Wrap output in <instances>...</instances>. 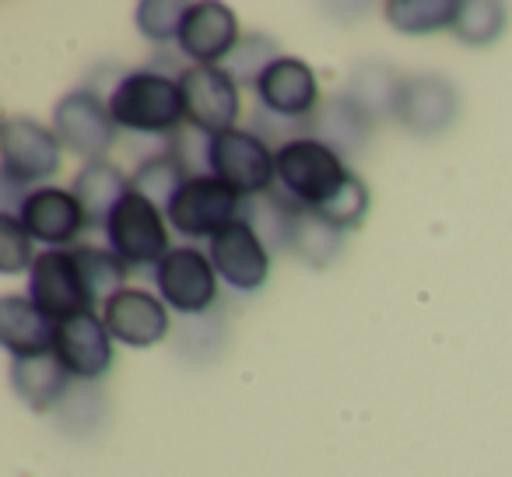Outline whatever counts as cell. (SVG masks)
Listing matches in <instances>:
<instances>
[{
  "label": "cell",
  "instance_id": "1",
  "mask_svg": "<svg viewBox=\"0 0 512 477\" xmlns=\"http://www.w3.org/2000/svg\"><path fill=\"white\" fill-rule=\"evenodd\" d=\"M106 102L116 127L137 137H169L172 141L186 120L183 85L158 67L123 74L113 92L106 95Z\"/></svg>",
  "mask_w": 512,
  "mask_h": 477
},
{
  "label": "cell",
  "instance_id": "2",
  "mask_svg": "<svg viewBox=\"0 0 512 477\" xmlns=\"http://www.w3.org/2000/svg\"><path fill=\"white\" fill-rule=\"evenodd\" d=\"M274 155H278V193L302 211H320L323 204H330L351 176L341 151L313 134L288 137L274 148Z\"/></svg>",
  "mask_w": 512,
  "mask_h": 477
},
{
  "label": "cell",
  "instance_id": "3",
  "mask_svg": "<svg viewBox=\"0 0 512 477\" xmlns=\"http://www.w3.org/2000/svg\"><path fill=\"white\" fill-rule=\"evenodd\" d=\"M64 165V144L57 130L43 127L32 116H8L0 127V183L4 193L15 197V190H36L46 186Z\"/></svg>",
  "mask_w": 512,
  "mask_h": 477
},
{
  "label": "cell",
  "instance_id": "4",
  "mask_svg": "<svg viewBox=\"0 0 512 477\" xmlns=\"http://www.w3.org/2000/svg\"><path fill=\"white\" fill-rule=\"evenodd\" d=\"M207 172L228 183L242 200L278 190V155L256 130H221L207 141Z\"/></svg>",
  "mask_w": 512,
  "mask_h": 477
},
{
  "label": "cell",
  "instance_id": "5",
  "mask_svg": "<svg viewBox=\"0 0 512 477\" xmlns=\"http://www.w3.org/2000/svg\"><path fill=\"white\" fill-rule=\"evenodd\" d=\"M106 243L127 267H151L155 271L169 257V218L158 204L130 190L106 225Z\"/></svg>",
  "mask_w": 512,
  "mask_h": 477
},
{
  "label": "cell",
  "instance_id": "6",
  "mask_svg": "<svg viewBox=\"0 0 512 477\" xmlns=\"http://www.w3.org/2000/svg\"><path fill=\"white\" fill-rule=\"evenodd\" d=\"M242 204L246 200L232 186L204 172V176H190L179 186L172 204L165 207V218L183 239H214L221 228L242 218Z\"/></svg>",
  "mask_w": 512,
  "mask_h": 477
},
{
  "label": "cell",
  "instance_id": "7",
  "mask_svg": "<svg viewBox=\"0 0 512 477\" xmlns=\"http://www.w3.org/2000/svg\"><path fill=\"white\" fill-rule=\"evenodd\" d=\"M53 130L60 144L88 162H106L116 144V120L95 88H74L53 106Z\"/></svg>",
  "mask_w": 512,
  "mask_h": 477
},
{
  "label": "cell",
  "instance_id": "8",
  "mask_svg": "<svg viewBox=\"0 0 512 477\" xmlns=\"http://www.w3.org/2000/svg\"><path fill=\"white\" fill-rule=\"evenodd\" d=\"M158 299L183 316H204L218 302V271L197 246H172L169 257L151 271Z\"/></svg>",
  "mask_w": 512,
  "mask_h": 477
},
{
  "label": "cell",
  "instance_id": "9",
  "mask_svg": "<svg viewBox=\"0 0 512 477\" xmlns=\"http://www.w3.org/2000/svg\"><path fill=\"white\" fill-rule=\"evenodd\" d=\"M29 299L43 309L50 320L64 323L71 316L95 313V302L88 295L85 274L71 250H43L29 271Z\"/></svg>",
  "mask_w": 512,
  "mask_h": 477
},
{
  "label": "cell",
  "instance_id": "10",
  "mask_svg": "<svg viewBox=\"0 0 512 477\" xmlns=\"http://www.w3.org/2000/svg\"><path fill=\"white\" fill-rule=\"evenodd\" d=\"M179 85H183L186 99V123L200 134L214 137L221 130H232L239 120V85L225 67H197L186 64L179 71Z\"/></svg>",
  "mask_w": 512,
  "mask_h": 477
},
{
  "label": "cell",
  "instance_id": "11",
  "mask_svg": "<svg viewBox=\"0 0 512 477\" xmlns=\"http://www.w3.org/2000/svg\"><path fill=\"white\" fill-rule=\"evenodd\" d=\"M207 257H211L218 278L235 292L253 295L271 278V250L246 218L221 228L207 246Z\"/></svg>",
  "mask_w": 512,
  "mask_h": 477
},
{
  "label": "cell",
  "instance_id": "12",
  "mask_svg": "<svg viewBox=\"0 0 512 477\" xmlns=\"http://www.w3.org/2000/svg\"><path fill=\"white\" fill-rule=\"evenodd\" d=\"M11 214L22 218L32 239L46 243V250H71L74 239L88 228L85 207L74 197V190H64V186H36Z\"/></svg>",
  "mask_w": 512,
  "mask_h": 477
},
{
  "label": "cell",
  "instance_id": "13",
  "mask_svg": "<svg viewBox=\"0 0 512 477\" xmlns=\"http://www.w3.org/2000/svg\"><path fill=\"white\" fill-rule=\"evenodd\" d=\"M256 102L264 106V113L278 116V120H313L320 113V85H316V71L299 57H278L256 81Z\"/></svg>",
  "mask_w": 512,
  "mask_h": 477
},
{
  "label": "cell",
  "instance_id": "14",
  "mask_svg": "<svg viewBox=\"0 0 512 477\" xmlns=\"http://www.w3.org/2000/svg\"><path fill=\"white\" fill-rule=\"evenodd\" d=\"M239 18L225 4L200 0L186 11L183 32H179V53L197 67H225V60L239 46Z\"/></svg>",
  "mask_w": 512,
  "mask_h": 477
},
{
  "label": "cell",
  "instance_id": "15",
  "mask_svg": "<svg viewBox=\"0 0 512 477\" xmlns=\"http://www.w3.org/2000/svg\"><path fill=\"white\" fill-rule=\"evenodd\" d=\"M102 323L127 348H155L169 337V306L144 288H123L102 306Z\"/></svg>",
  "mask_w": 512,
  "mask_h": 477
},
{
  "label": "cell",
  "instance_id": "16",
  "mask_svg": "<svg viewBox=\"0 0 512 477\" xmlns=\"http://www.w3.org/2000/svg\"><path fill=\"white\" fill-rule=\"evenodd\" d=\"M53 355L64 362L74 379L95 383L113 369V334L102 323V313H81L57 323Z\"/></svg>",
  "mask_w": 512,
  "mask_h": 477
},
{
  "label": "cell",
  "instance_id": "17",
  "mask_svg": "<svg viewBox=\"0 0 512 477\" xmlns=\"http://www.w3.org/2000/svg\"><path fill=\"white\" fill-rule=\"evenodd\" d=\"M390 109L414 134H442L456 120L460 99H456V88L449 81L435 78V74H421V78L400 81Z\"/></svg>",
  "mask_w": 512,
  "mask_h": 477
},
{
  "label": "cell",
  "instance_id": "18",
  "mask_svg": "<svg viewBox=\"0 0 512 477\" xmlns=\"http://www.w3.org/2000/svg\"><path fill=\"white\" fill-rule=\"evenodd\" d=\"M0 344L11 358L50 355L57 344V320H50L25 295H4L0 299Z\"/></svg>",
  "mask_w": 512,
  "mask_h": 477
},
{
  "label": "cell",
  "instance_id": "19",
  "mask_svg": "<svg viewBox=\"0 0 512 477\" xmlns=\"http://www.w3.org/2000/svg\"><path fill=\"white\" fill-rule=\"evenodd\" d=\"M71 379L74 376L64 369V362L53 351L36 358H11V386L36 414L57 411L67 393H71Z\"/></svg>",
  "mask_w": 512,
  "mask_h": 477
},
{
  "label": "cell",
  "instance_id": "20",
  "mask_svg": "<svg viewBox=\"0 0 512 477\" xmlns=\"http://www.w3.org/2000/svg\"><path fill=\"white\" fill-rule=\"evenodd\" d=\"M71 190H74V197L81 200V207H85L88 228H102V232H106L109 218H113V211L123 204V197L134 190V183H130V176L120 165L106 158V162L81 165Z\"/></svg>",
  "mask_w": 512,
  "mask_h": 477
},
{
  "label": "cell",
  "instance_id": "21",
  "mask_svg": "<svg viewBox=\"0 0 512 477\" xmlns=\"http://www.w3.org/2000/svg\"><path fill=\"white\" fill-rule=\"evenodd\" d=\"M309 130H313V137L327 141L330 148H337L344 155L369 134V109L358 99H351V95H337L309 120Z\"/></svg>",
  "mask_w": 512,
  "mask_h": 477
},
{
  "label": "cell",
  "instance_id": "22",
  "mask_svg": "<svg viewBox=\"0 0 512 477\" xmlns=\"http://www.w3.org/2000/svg\"><path fill=\"white\" fill-rule=\"evenodd\" d=\"M288 253L323 271L341 253V228L330 225L320 211H299L292 221V235H288Z\"/></svg>",
  "mask_w": 512,
  "mask_h": 477
},
{
  "label": "cell",
  "instance_id": "23",
  "mask_svg": "<svg viewBox=\"0 0 512 477\" xmlns=\"http://www.w3.org/2000/svg\"><path fill=\"white\" fill-rule=\"evenodd\" d=\"M186 179H190V169L179 162V155L172 151V141H169V151L141 158V165L134 169L130 183H134V190L141 193V197H148L151 204H158L165 211Z\"/></svg>",
  "mask_w": 512,
  "mask_h": 477
},
{
  "label": "cell",
  "instance_id": "24",
  "mask_svg": "<svg viewBox=\"0 0 512 477\" xmlns=\"http://www.w3.org/2000/svg\"><path fill=\"white\" fill-rule=\"evenodd\" d=\"M74 257L81 264V274H85L88 295H92L95 306H106L116 292L127 288L130 267L116 257L113 250H102V246H74Z\"/></svg>",
  "mask_w": 512,
  "mask_h": 477
},
{
  "label": "cell",
  "instance_id": "25",
  "mask_svg": "<svg viewBox=\"0 0 512 477\" xmlns=\"http://www.w3.org/2000/svg\"><path fill=\"white\" fill-rule=\"evenodd\" d=\"M505 18L509 15L495 0H463L456 4L449 32L467 46H491L505 32Z\"/></svg>",
  "mask_w": 512,
  "mask_h": 477
},
{
  "label": "cell",
  "instance_id": "26",
  "mask_svg": "<svg viewBox=\"0 0 512 477\" xmlns=\"http://www.w3.org/2000/svg\"><path fill=\"white\" fill-rule=\"evenodd\" d=\"M453 15V0H393V4H386V22L407 36H428V32L449 29Z\"/></svg>",
  "mask_w": 512,
  "mask_h": 477
},
{
  "label": "cell",
  "instance_id": "27",
  "mask_svg": "<svg viewBox=\"0 0 512 477\" xmlns=\"http://www.w3.org/2000/svg\"><path fill=\"white\" fill-rule=\"evenodd\" d=\"M36 257V239L22 225V218L11 211H0V274L15 278L22 271H32Z\"/></svg>",
  "mask_w": 512,
  "mask_h": 477
},
{
  "label": "cell",
  "instance_id": "28",
  "mask_svg": "<svg viewBox=\"0 0 512 477\" xmlns=\"http://www.w3.org/2000/svg\"><path fill=\"white\" fill-rule=\"evenodd\" d=\"M186 11H190V4H179V0H144V4H137V29L155 46L179 43Z\"/></svg>",
  "mask_w": 512,
  "mask_h": 477
},
{
  "label": "cell",
  "instance_id": "29",
  "mask_svg": "<svg viewBox=\"0 0 512 477\" xmlns=\"http://www.w3.org/2000/svg\"><path fill=\"white\" fill-rule=\"evenodd\" d=\"M278 46H274V39L267 36H246L239 46H235V53L225 60V71L235 78V85H246V88H256V81H260V74L267 71V67L278 60Z\"/></svg>",
  "mask_w": 512,
  "mask_h": 477
},
{
  "label": "cell",
  "instance_id": "30",
  "mask_svg": "<svg viewBox=\"0 0 512 477\" xmlns=\"http://www.w3.org/2000/svg\"><path fill=\"white\" fill-rule=\"evenodd\" d=\"M369 204H372V197H369V186L362 183V179L351 172L348 176V183L341 186V193H337L330 204H323L320 207V214L330 221L334 228H341V232H348V228H358L365 221V214H369Z\"/></svg>",
  "mask_w": 512,
  "mask_h": 477
}]
</instances>
